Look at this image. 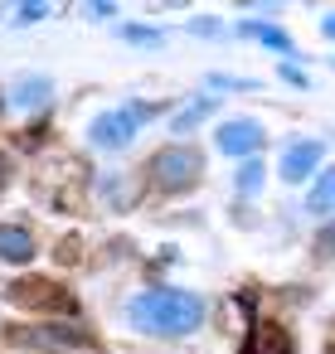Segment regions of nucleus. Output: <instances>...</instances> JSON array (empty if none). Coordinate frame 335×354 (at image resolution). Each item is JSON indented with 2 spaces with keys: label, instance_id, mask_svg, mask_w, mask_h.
I'll use <instances>...</instances> for the list:
<instances>
[{
  "label": "nucleus",
  "instance_id": "1",
  "mask_svg": "<svg viewBox=\"0 0 335 354\" xmlns=\"http://www.w3.org/2000/svg\"><path fill=\"white\" fill-rule=\"evenodd\" d=\"M127 320H132L141 335H190V330L204 320V301H199L194 291H170V286H156V291L132 296Z\"/></svg>",
  "mask_w": 335,
  "mask_h": 354
},
{
  "label": "nucleus",
  "instance_id": "2",
  "mask_svg": "<svg viewBox=\"0 0 335 354\" xmlns=\"http://www.w3.org/2000/svg\"><path fill=\"white\" fill-rule=\"evenodd\" d=\"M199 175H204V156L190 151V146H165V151L151 156V180H156V189H165V194L194 189Z\"/></svg>",
  "mask_w": 335,
  "mask_h": 354
},
{
  "label": "nucleus",
  "instance_id": "3",
  "mask_svg": "<svg viewBox=\"0 0 335 354\" xmlns=\"http://www.w3.org/2000/svg\"><path fill=\"white\" fill-rule=\"evenodd\" d=\"M151 112H156V107H112V112H98L93 127H88V141H93L98 151H122V146H132L136 127H141Z\"/></svg>",
  "mask_w": 335,
  "mask_h": 354
},
{
  "label": "nucleus",
  "instance_id": "4",
  "mask_svg": "<svg viewBox=\"0 0 335 354\" xmlns=\"http://www.w3.org/2000/svg\"><path fill=\"white\" fill-rule=\"evenodd\" d=\"M214 141H219L224 156H257L262 141H267V131H262V122H253V117H233V122H224V127L214 131Z\"/></svg>",
  "mask_w": 335,
  "mask_h": 354
},
{
  "label": "nucleus",
  "instance_id": "5",
  "mask_svg": "<svg viewBox=\"0 0 335 354\" xmlns=\"http://www.w3.org/2000/svg\"><path fill=\"white\" fill-rule=\"evenodd\" d=\"M320 165V141H296V146H287V156H282V180L287 185H301V180H311V170Z\"/></svg>",
  "mask_w": 335,
  "mask_h": 354
},
{
  "label": "nucleus",
  "instance_id": "6",
  "mask_svg": "<svg viewBox=\"0 0 335 354\" xmlns=\"http://www.w3.org/2000/svg\"><path fill=\"white\" fill-rule=\"evenodd\" d=\"M49 97H54V83H49L44 73H25V78H15V83H10V107H20V112L44 107Z\"/></svg>",
  "mask_w": 335,
  "mask_h": 354
},
{
  "label": "nucleus",
  "instance_id": "7",
  "mask_svg": "<svg viewBox=\"0 0 335 354\" xmlns=\"http://www.w3.org/2000/svg\"><path fill=\"white\" fill-rule=\"evenodd\" d=\"M35 257V238L25 228H0V262H10V267H25Z\"/></svg>",
  "mask_w": 335,
  "mask_h": 354
},
{
  "label": "nucleus",
  "instance_id": "8",
  "mask_svg": "<svg viewBox=\"0 0 335 354\" xmlns=\"http://www.w3.org/2000/svg\"><path fill=\"white\" fill-rule=\"evenodd\" d=\"M306 209H311V214H330V209H335V165H330V170H325L316 185H311Z\"/></svg>",
  "mask_w": 335,
  "mask_h": 354
},
{
  "label": "nucleus",
  "instance_id": "9",
  "mask_svg": "<svg viewBox=\"0 0 335 354\" xmlns=\"http://www.w3.org/2000/svg\"><path fill=\"white\" fill-rule=\"evenodd\" d=\"M209 112H214V102H209V97H199V102H194V107H185V112H180L170 127H175V131H190V127H199Z\"/></svg>",
  "mask_w": 335,
  "mask_h": 354
},
{
  "label": "nucleus",
  "instance_id": "10",
  "mask_svg": "<svg viewBox=\"0 0 335 354\" xmlns=\"http://www.w3.org/2000/svg\"><path fill=\"white\" fill-rule=\"evenodd\" d=\"M243 35H253V39H262V44H272V49H291V39L282 35V30H272V25H243Z\"/></svg>",
  "mask_w": 335,
  "mask_h": 354
},
{
  "label": "nucleus",
  "instance_id": "11",
  "mask_svg": "<svg viewBox=\"0 0 335 354\" xmlns=\"http://www.w3.org/2000/svg\"><path fill=\"white\" fill-rule=\"evenodd\" d=\"M257 189H262V165H257V160H248V165L238 170V194H243V199H253Z\"/></svg>",
  "mask_w": 335,
  "mask_h": 354
},
{
  "label": "nucleus",
  "instance_id": "12",
  "mask_svg": "<svg viewBox=\"0 0 335 354\" xmlns=\"http://www.w3.org/2000/svg\"><path fill=\"white\" fill-rule=\"evenodd\" d=\"M117 35L127 44H161V30H141V25H117Z\"/></svg>",
  "mask_w": 335,
  "mask_h": 354
},
{
  "label": "nucleus",
  "instance_id": "13",
  "mask_svg": "<svg viewBox=\"0 0 335 354\" xmlns=\"http://www.w3.org/2000/svg\"><path fill=\"white\" fill-rule=\"evenodd\" d=\"M20 20H44V6H20Z\"/></svg>",
  "mask_w": 335,
  "mask_h": 354
},
{
  "label": "nucleus",
  "instance_id": "14",
  "mask_svg": "<svg viewBox=\"0 0 335 354\" xmlns=\"http://www.w3.org/2000/svg\"><path fill=\"white\" fill-rule=\"evenodd\" d=\"M316 248H320V252H335V228H330V233H320V243H316Z\"/></svg>",
  "mask_w": 335,
  "mask_h": 354
},
{
  "label": "nucleus",
  "instance_id": "15",
  "mask_svg": "<svg viewBox=\"0 0 335 354\" xmlns=\"http://www.w3.org/2000/svg\"><path fill=\"white\" fill-rule=\"evenodd\" d=\"M6 175H10V165H6V160H0V189H6Z\"/></svg>",
  "mask_w": 335,
  "mask_h": 354
},
{
  "label": "nucleus",
  "instance_id": "16",
  "mask_svg": "<svg viewBox=\"0 0 335 354\" xmlns=\"http://www.w3.org/2000/svg\"><path fill=\"white\" fill-rule=\"evenodd\" d=\"M325 35H330V39H335V15H330V20H325Z\"/></svg>",
  "mask_w": 335,
  "mask_h": 354
}]
</instances>
